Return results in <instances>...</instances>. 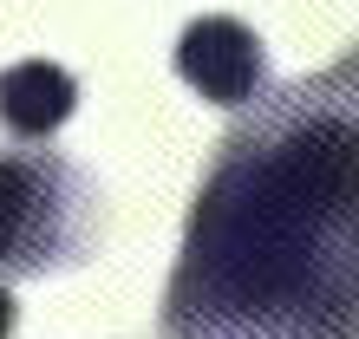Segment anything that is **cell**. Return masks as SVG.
I'll return each mask as SVG.
<instances>
[{
    "label": "cell",
    "mask_w": 359,
    "mask_h": 339,
    "mask_svg": "<svg viewBox=\"0 0 359 339\" xmlns=\"http://www.w3.org/2000/svg\"><path fill=\"white\" fill-rule=\"evenodd\" d=\"M13 320H20V313H13V293H7V281H0V339H13Z\"/></svg>",
    "instance_id": "5b68a950"
},
{
    "label": "cell",
    "mask_w": 359,
    "mask_h": 339,
    "mask_svg": "<svg viewBox=\"0 0 359 339\" xmlns=\"http://www.w3.org/2000/svg\"><path fill=\"white\" fill-rule=\"evenodd\" d=\"M104 235L98 183L59 151H0V274L46 281L92 254Z\"/></svg>",
    "instance_id": "7a4b0ae2"
},
{
    "label": "cell",
    "mask_w": 359,
    "mask_h": 339,
    "mask_svg": "<svg viewBox=\"0 0 359 339\" xmlns=\"http://www.w3.org/2000/svg\"><path fill=\"white\" fill-rule=\"evenodd\" d=\"M79 104V78L53 59H20L0 72V124L13 137H53Z\"/></svg>",
    "instance_id": "277c9868"
},
{
    "label": "cell",
    "mask_w": 359,
    "mask_h": 339,
    "mask_svg": "<svg viewBox=\"0 0 359 339\" xmlns=\"http://www.w3.org/2000/svg\"><path fill=\"white\" fill-rule=\"evenodd\" d=\"M177 72H183L189 92H203L209 104L242 111V104H255L262 85H268V53H262V39L248 33L242 20L203 13V20H189L183 39H177Z\"/></svg>",
    "instance_id": "3957f363"
},
{
    "label": "cell",
    "mask_w": 359,
    "mask_h": 339,
    "mask_svg": "<svg viewBox=\"0 0 359 339\" xmlns=\"http://www.w3.org/2000/svg\"><path fill=\"white\" fill-rule=\"evenodd\" d=\"M353 59L255 98L196 189L163 339H359Z\"/></svg>",
    "instance_id": "6da1fadb"
}]
</instances>
